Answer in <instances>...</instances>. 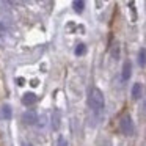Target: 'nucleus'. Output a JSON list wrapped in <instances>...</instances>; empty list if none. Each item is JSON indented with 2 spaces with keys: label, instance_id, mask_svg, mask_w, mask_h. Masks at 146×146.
<instances>
[{
  "label": "nucleus",
  "instance_id": "nucleus-1",
  "mask_svg": "<svg viewBox=\"0 0 146 146\" xmlns=\"http://www.w3.org/2000/svg\"><path fill=\"white\" fill-rule=\"evenodd\" d=\"M88 105H90V108H91L93 111H96V113H99V111L104 108V105H105L104 94H102V91L99 88H93L91 91H90Z\"/></svg>",
  "mask_w": 146,
  "mask_h": 146
},
{
  "label": "nucleus",
  "instance_id": "nucleus-2",
  "mask_svg": "<svg viewBox=\"0 0 146 146\" xmlns=\"http://www.w3.org/2000/svg\"><path fill=\"white\" fill-rule=\"evenodd\" d=\"M119 127H121V132L124 135H132L133 133V121L129 115H124L121 118V123H119Z\"/></svg>",
  "mask_w": 146,
  "mask_h": 146
},
{
  "label": "nucleus",
  "instance_id": "nucleus-3",
  "mask_svg": "<svg viewBox=\"0 0 146 146\" xmlns=\"http://www.w3.org/2000/svg\"><path fill=\"white\" fill-rule=\"evenodd\" d=\"M22 121L25 124H35L36 121H38V115H36L35 110H27V111H24V115H22Z\"/></svg>",
  "mask_w": 146,
  "mask_h": 146
},
{
  "label": "nucleus",
  "instance_id": "nucleus-4",
  "mask_svg": "<svg viewBox=\"0 0 146 146\" xmlns=\"http://www.w3.org/2000/svg\"><path fill=\"white\" fill-rule=\"evenodd\" d=\"M60 123H61V113L58 108H55L54 113H52V129L58 130L60 129Z\"/></svg>",
  "mask_w": 146,
  "mask_h": 146
},
{
  "label": "nucleus",
  "instance_id": "nucleus-5",
  "mask_svg": "<svg viewBox=\"0 0 146 146\" xmlns=\"http://www.w3.org/2000/svg\"><path fill=\"white\" fill-rule=\"evenodd\" d=\"M0 115H2V118L3 119H11V116H13V108H11L10 104H3L2 105V108H0Z\"/></svg>",
  "mask_w": 146,
  "mask_h": 146
},
{
  "label": "nucleus",
  "instance_id": "nucleus-6",
  "mask_svg": "<svg viewBox=\"0 0 146 146\" xmlns=\"http://www.w3.org/2000/svg\"><path fill=\"white\" fill-rule=\"evenodd\" d=\"M35 102H36V94L35 93L29 91V93H25V94L22 96V104L24 105H33Z\"/></svg>",
  "mask_w": 146,
  "mask_h": 146
},
{
  "label": "nucleus",
  "instance_id": "nucleus-7",
  "mask_svg": "<svg viewBox=\"0 0 146 146\" xmlns=\"http://www.w3.org/2000/svg\"><path fill=\"white\" fill-rule=\"evenodd\" d=\"M130 74H132V64H130V61H124V64H123V80H129Z\"/></svg>",
  "mask_w": 146,
  "mask_h": 146
},
{
  "label": "nucleus",
  "instance_id": "nucleus-8",
  "mask_svg": "<svg viewBox=\"0 0 146 146\" xmlns=\"http://www.w3.org/2000/svg\"><path fill=\"white\" fill-rule=\"evenodd\" d=\"M141 91H143V86H141V83H133V86H132V98L133 99H138L140 96H141Z\"/></svg>",
  "mask_w": 146,
  "mask_h": 146
},
{
  "label": "nucleus",
  "instance_id": "nucleus-9",
  "mask_svg": "<svg viewBox=\"0 0 146 146\" xmlns=\"http://www.w3.org/2000/svg\"><path fill=\"white\" fill-rule=\"evenodd\" d=\"M72 8H74L76 13L80 14L83 11V8H85V2H82V0H74V2H72Z\"/></svg>",
  "mask_w": 146,
  "mask_h": 146
},
{
  "label": "nucleus",
  "instance_id": "nucleus-10",
  "mask_svg": "<svg viewBox=\"0 0 146 146\" xmlns=\"http://www.w3.org/2000/svg\"><path fill=\"white\" fill-rule=\"evenodd\" d=\"M138 64L140 66H146V50L145 49H140V52H138Z\"/></svg>",
  "mask_w": 146,
  "mask_h": 146
},
{
  "label": "nucleus",
  "instance_id": "nucleus-11",
  "mask_svg": "<svg viewBox=\"0 0 146 146\" xmlns=\"http://www.w3.org/2000/svg\"><path fill=\"white\" fill-rule=\"evenodd\" d=\"M86 52V46L85 44H79L76 47V55H83Z\"/></svg>",
  "mask_w": 146,
  "mask_h": 146
},
{
  "label": "nucleus",
  "instance_id": "nucleus-12",
  "mask_svg": "<svg viewBox=\"0 0 146 146\" xmlns=\"http://www.w3.org/2000/svg\"><path fill=\"white\" fill-rule=\"evenodd\" d=\"M57 146H68V141H66V138H64L63 135L58 137V140H57Z\"/></svg>",
  "mask_w": 146,
  "mask_h": 146
},
{
  "label": "nucleus",
  "instance_id": "nucleus-13",
  "mask_svg": "<svg viewBox=\"0 0 146 146\" xmlns=\"http://www.w3.org/2000/svg\"><path fill=\"white\" fill-rule=\"evenodd\" d=\"M16 82H17V85H19V86H22L24 83H25V80H24L22 77H17V80H16Z\"/></svg>",
  "mask_w": 146,
  "mask_h": 146
},
{
  "label": "nucleus",
  "instance_id": "nucleus-14",
  "mask_svg": "<svg viewBox=\"0 0 146 146\" xmlns=\"http://www.w3.org/2000/svg\"><path fill=\"white\" fill-rule=\"evenodd\" d=\"M143 111H145V113H146V101L143 102Z\"/></svg>",
  "mask_w": 146,
  "mask_h": 146
},
{
  "label": "nucleus",
  "instance_id": "nucleus-15",
  "mask_svg": "<svg viewBox=\"0 0 146 146\" xmlns=\"http://www.w3.org/2000/svg\"><path fill=\"white\" fill-rule=\"evenodd\" d=\"M22 146H33L32 143H22Z\"/></svg>",
  "mask_w": 146,
  "mask_h": 146
}]
</instances>
